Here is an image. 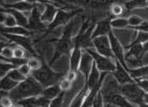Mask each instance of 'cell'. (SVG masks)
Returning <instances> with one entry per match:
<instances>
[{
  "mask_svg": "<svg viewBox=\"0 0 148 107\" xmlns=\"http://www.w3.org/2000/svg\"><path fill=\"white\" fill-rule=\"evenodd\" d=\"M110 10H111V13L113 14V16H122V15L124 14V12H125V8H124L121 4L116 3L112 4Z\"/></svg>",
  "mask_w": 148,
  "mask_h": 107,
  "instance_id": "cell-32",
  "label": "cell"
},
{
  "mask_svg": "<svg viewBox=\"0 0 148 107\" xmlns=\"http://www.w3.org/2000/svg\"><path fill=\"white\" fill-rule=\"evenodd\" d=\"M1 33L2 34H10V35H23V36H29L32 35V32L26 28L21 27V26H15L11 28H6V27H2L1 28Z\"/></svg>",
  "mask_w": 148,
  "mask_h": 107,
  "instance_id": "cell-20",
  "label": "cell"
},
{
  "mask_svg": "<svg viewBox=\"0 0 148 107\" xmlns=\"http://www.w3.org/2000/svg\"><path fill=\"white\" fill-rule=\"evenodd\" d=\"M68 80H69L71 82H73L75 79H76V73L75 72H72V71H69L68 73V74L65 76Z\"/></svg>",
  "mask_w": 148,
  "mask_h": 107,
  "instance_id": "cell-45",
  "label": "cell"
},
{
  "mask_svg": "<svg viewBox=\"0 0 148 107\" xmlns=\"http://www.w3.org/2000/svg\"><path fill=\"white\" fill-rule=\"evenodd\" d=\"M147 2L146 1H130L127 3H125L124 4L126 5V9L127 10V11L132 10L134 8H139V7H143L147 5Z\"/></svg>",
  "mask_w": 148,
  "mask_h": 107,
  "instance_id": "cell-31",
  "label": "cell"
},
{
  "mask_svg": "<svg viewBox=\"0 0 148 107\" xmlns=\"http://www.w3.org/2000/svg\"><path fill=\"white\" fill-rule=\"evenodd\" d=\"M101 74H100V71L97 68L95 62H94L92 70H91V72L89 74V76H88V78L87 80V82H86L89 91L93 90L94 88H95L97 87V85L99 84L100 80H101Z\"/></svg>",
  "mask_w": 148,
  "mask_h": 107,
  "instance_id": "cell-17",
  "label": "cell"
},
{
  "mask_svg": "<svg viewBox=\"0 0 148 107\" xmlns=\"http://www.w3.org/2000/svg\"><path fill=\"white\" fill-rule=\"evenodd\" d=\"M134 29H138L140 31H143V32H147L148 33V22H143L140 26L134 28Z\"/></svg>",
  "mask_w": 148,
  "mask_h": 107,
  "instance_id": "cell-44",
  "label": "cell"
},
{
  "mask_svg": "<svg viewBox=\"0 0 148 107\" xmlns=\"http://www.w3.org/2000/svg\"><path fill=\"white\" fill-rule=\"evenodd\" d=\"M115 62H116V69L113 73V74L114 76V79L117 80V82L121 86L129 83H134L135 80L132 78L129 72L118 61L115 60Z\"/></svg>",
  "mask_w": 148,
  "mask_h": 107,
  "instance_id": "cell-11",
  "label": "cell"
},
{
  "mask_svg": "<svg viewBox=\"0 0 148 107\" xmlns=\"http://www.w3.org/2000/svg\"><path fill=\"white\" fill-rule=\"evenodd\" d=\"M59 86H60V88L62 92H67L69 91L70 88H71V86H72V82L68 80L66 77H64L60 82H59Z\"/></svg>",
  "mask_w": 148,
  "mask_h": 107,
  "instance_id": "cell-37",
  "label": "cell"
},
{
  "mask_svg": "<svg viewBox=\"0 0 148 107\" xmlns=\"http://www.w3.org/2000/svg\"><path fill=\"white\" fill-rule=\"evenodd\" d=\"M92 42L97 52L101 55L108 57V58H111V59L115 58L111 48V44H110L108 35H104V36L95 38Z\"/></svg>",
  "mask_w": 148,
  "mask_h": 107,
  "instance_id": "cell-8",
  "label": "cell"
},
{
  "mask_svg": "<svg viewBox=\"0 0 148 107\" xmlns=\"http://www.w3.org/2000/svg\"><path fill=\"white\" fill-rule=\"evenodd\" d=\"M28 65L29 66V67H30V69L32 71H36V70H38V69H40L42 67V62L41 61H39L37 58L32 57V58L29 59Z\"/></svg>",
  "mask_w": 148,
  "mask_h": 107,
  "instance_id": "cell-34",
  "label": "cell"
},
{
  "mask_svg": "<svg viewBox=\"0 0 148 107\" xmlns=\"http://www.w3.org/2000/svg\"><path fill=\"white\" fill-rule=\"evenodd\" d=\"M108 37H109V41H110V44H111V48H112V51H113L114 55L115 57V60L118 61L127 71H129V68H128V67L127 65L126 57H125V55H124V49H123V47L121 46L120 41L114 35L113 31H111L108 34Z\"/></svg>",
  "mask_w": 148,
  "mask_h": 107,
  "instance_id": "cell-7",
  "label": "cell"
},
{
  "mask_svg": "<svg viewBox=\"0 0 148 107\" xmlns=\"http://www.w3.org/2000/svg\"><path fill=\"white\" fill-rule=\"evenodd\" d=\"M73 21H70V22L66 26V28L63 30L62 36L57 41L56 51L55 54L49 62V64H53L55 61H56L59 57H61L63 55H69L71 50L75 48V42L72 40V30H73Z\"/></svg>",
  "mask_w": 148,
  "mask_h": 107,
  "instance_id": "cell-3",
  "label": "cell"
},
{
  "mask_svg": "<svg viewBox=\"0 0 148 107\" xmlns=\"http://www.w3.org/2000/svg\"><path fill=\"white\" fill-rule=\"evenodd\" d=\"M18 84H19L18 82L15 81L14 80H12L11 78L6 75L3 78H1V84H0L1 91L10 93V91L15 89L18 86Z\"/></svg>",
  "mask_w": 148,
  "mask_h": 107,
  "instance_id": "cell-25",
  "label": "cell"
},
{
  "mask_svg": "<svg viewBox=\"0 0 148 107\" xmlns=\"http://www.w3.org/2000/svg\"><path fill=\"white\" fill-rule=\"evenodd\" d=\"M78 12H79L78 10L69 12V11H66L63 10H59L55 19H54V21L47 26V31L50 32V31L54 30L56 28H57L58 26L64 25V24L68 23L69 21H71L72 17L75 15H76Z\"/></svg>",
  "mask_w": 148,
  "mask_h": 107,
  "instance_id": "cell-9",
  "label": "cell"
},
{
  "mask_svg": "<svg viewBox=\"0 0 148 107\" xmlns=\"http://www.w3.org/2000/svg\"><path fill=\"white\" fill-rule=\"evenodd\" d=\"M1 10L2 11H4L6 13H9L10 15H12L15 17V19H16L18 26H21V27H23V28L28 29V26H29V18L23 13H22L19 10H14V9H6L5 10H3L2 9Z\"/></svg>",
  "mask_w": 148,
  "mask_h": 107,
  "instance_id": "cell-18",
  "label": "cell"
},
{
  "mask_svg": "<svg viewBox=\"0 0 148 107\" xmlns=\"http://www.w3.org/2000/svg\"><path fill=\"white\" fill-rule=\"evenodd\" d=\"M142 22H143V20L138 16H132L128 18V23L130 26H132L133 29L140 26Z\"/></svg>",
  "mask_w": 148,
  "mask_h": 107,
  "instance_id": "cell-36",
  "label": "cell"
},
{
  "mask_svg": "<svg viewBox=\"0 0 148 107\" xmlns=\"http://www.w3.org/2000/svg\"><path fill=\"white\" fill-rule=\"evenodd\" d=\"M88 93H89V89L86 84L84 86V87L79 92V93L74 98V100H72L69 107H82L85 99L87 98V96L88 94Z\"/></svg>",
  "mask_w": 148,
  "mask_h": 107,
  "instance_id": "cell-22",
  "label": "cell"
},
{
  "mask_svg": "<svg viewBox=\"0 0 148 107\" xmlns=\"http://www.w3.org/2000/svg\"><path fill=\"white\" fill-rule=\"evenodd\" d=\"M6 39H8L10 42L16 43L19 47H22L30 54L36 55V51L32 47V42L30 39L27 36H23V35H10V34H2Z\"/></svg>",
  "mask_w": 148,
  "mask_h": 107,
  "instance_id": "cell-10",
  "label": "cell"
},
{
  "mask_svg": "<svg viewBox=\"0 0 148 107\" xmlns=\"http://www.w3.org/2000/svg\"><path fill=\"white\" fill-rule=\"evenodd\" d=\"M82 48L79 47H75L70 55V61H69L70 70L69 71L76 73V71L79 69V66H80L81 60H82Z\"/></svg>",
  "mask_w": 148,
  "mask_h": 107,
  "instance_id": "cell-16",
  "label": "cell"
},
{
  "mask_svg": "<svg viewBox=\"0 0 148 107\" xmlns=\"http://www.w3.org/2000/svg\"><path fill=\"white\" fill-rule=\"evenodd\" d=\"M143 48H144V52H145V53L148 52V42L143 44Z\"/></svg>",
  "mask_w": 148,
  "mask_h": 107,
  "instance_id": "cell-46",
  "label": "cell"
},
{
  "mask_svg": "<svg viewBox=\"0 0 148 107\" xmlns=\"http://www.w3.org/2000/svg\"><path fill=\"white\" fill-rule=\"evenodd\" d=\"M121 93L130 102L140 106L143 105L145 92L137 85V83H129L121 87Z\"/></svg>",
  "mask_w": 148,
  "mask_h": 107,
  "instance_id": "cell-4",
  "label": "cell"
},
{
  "mask_svg": "<svg viewBox=\"0 0 148 107\" xmlns=\"http://www.w3.org/2000/svg\"><path fill=\"white\" fill-rule=\"evenodd\" d=\"M148 42V33L147 32H143V31H140L138 33V35H137V38L136 40L133 42V43H140V44H142V43H146Z\"/></svg>",
  "mask_w": 148,
  "mask_h": 107,
  "instance_id": "cell-38",
  "label": "cell"
},
{
  "mask_svg": "<svg viewBox=\"0 0 148 107\" xmlns=\"http://www.w3.org/2000/svg\"><path fill=\"white\" fill-rule=\"evenodd\" d=\"M108 73H102V74H101V80H100L99 84L97 85V87H96L95 88H94L93 90L89 91V93H88L87 98L85 99V100H84V102H83L82 107H92V106H93V102H94V100H95V96L97 95V93L100 92V90H101V86H102V84H103V82H104V80H105V78L108 76Z\"/></svg>",
  "mask_w": 148,
  "mask_h": 107,
  "instance_id": "cell-15",
  "label": "cell"
},
{
  "mask_svg": "<svg viewBox=\"0 0 148 107\" xmlns=\"http://www.w3.org/2000/svg\"><path fill=\"white\" fill-rule=\"evenodd\" d=\"M14 57L19 58V59L25 58V49L19 46L15 47L14 48Z\"/></svg>",
  "mask_w": 148,
  "mask_h": 107,
  "instance_id": "cell-41",
  "label": "cell"
},
{
  "mask_svg": "<svg viewBox=\"0 0 148 107\" xmlns=\"http://www.w3.org/2000/svg\"><path fill=\"white\" fill-rule=\"evenodd\" d=\"M139 107H148V105L147 104H146V103H144L143 105H141L140 106H139Z\"/></svg>",
  "mask_w": 148,
  "mask_h": 107,
  "instance_id": "cell-48",
  "label": "cell"
},
{
  "mask_svg": "<svg viewBox=\"0 0 148 107\" xmlns=\"http://www.w3.org/2000/svg\"><path fill=\"white\" fill-rule=\"evenodd\" d=\"M12 100L9 97V95H5V96H2L1 97V106L2 107H10L12 106Z\"/></svg>",
  "mask_w": 148,
  "mask_h": 107,
  "instance_id": "cell-43",
  "label": "cell"
},
{
  "mask_svg": "<svg viewBox=\"0 0 148 107\" xmlns=\"http://www.w3.org/2000/svg\"><path fill=\"white\" fill-rule=\"evenodd\" d=\"M128 25H129L128 19H126L123 17L114 18L111 20V26L114 29H123V28L127 27Z\"/></svg>",
  "mask_w": 148,
  "mask_h": 107,
  "instance_id": "cell-28",
  "label": "cell"
},
{
  "mask_svg": "<svg viewBox=\"0 0 148 107\" xmlns=\"http://www.w3.org/2000/svg\"><path fill=\"white\" fill-rule=\"evenodd\" d=\"M17 69H18L19 72H20L24 77H26V78H28L29 76L31 75L32 70L30 69V67H29V66L28 65V63H27V64H24V65H22V66L19 67Z\"/></svg>",
  "mask_w": 148,
  "mask_h": 107,
  "instance_id": "cell-40",
  "label": "cell"
},
{
  "mask_svg": "<svg viewBox=\"0 0 148 107\" xmlns=\"http://www.w3.org/2000/svg\"><path fill=\"white\" fill-rule=\"evenodd\" d=\"M62 92V91L61 90L59 84H56V85H54V86L43 88V91L42 93V96H43V97L52 100L56 99L58 95H60V93Z\"/></svg>",
  "mask_w": 148,
  "mask_h": 107,
  "instance_id": "cell-24",
  "label": "cell"
},
{
  "mask_svg": "<svg viewBox=\"0 0 148 107\" xmlns=\"http://www.w3.org/2000/svg\"><path fill=\"white\" fill-rule=\"evenodd\" d=\"M144 102L148 105V93H145V97H144Z\"/></svg>",
  "mask_w": 148,
  "mask_h": 107,
  "instance_id": "cell-47",
  "label": "cell"
},
{
  "mask_svg": "<svg viewBox=\"0 0 148 107\" xmlns=\"http://www.w3.org/2000/svg\"><path fill=\"white\" fill-rule=\"evenodd\" d=\"M121 85L117 82L115 79L108 77L106 80H104L101 88V93L103 97L104 104L107 105L106 107L110 106V100L115 94L121 93Z\"/></svg>",
  "mask_w": 148,
  "mask_h": 107,
  "instance_id": "cell-6",
  "label": "cell"
},
{
  "mask_svg": "<svg viewBox=\"0 0 148 107\" xmlns=\"http://www.w3.org/2000/svg\"><path fill=\"white\" fill-rule=\"evenodd\" d=\"M15 68H16V67L14 65L2 61V62H1V78H3L4 76H6L11 70H13Z\"/></svg>",
  "mask_w": 148,
  "mask_h": 107,
  "instance_id": "cell-30",
  "label": "cell"
},
{
  "mask_svg": "<svg viewBox=\"0 0 148 107\" xmlns=\"http://www.w3.org/2000/svg\"><path fill=\"white\" fill-rule=\"evenodd\" d=\"M57 12H58V10L54 5H52L50 3H48L45 6V10H44V11L42 12V14L41 16L42 22L43 23H49V24H50L54 21V19H55Z\"/></svg>",
  "mask_w": 148,
  "mask_h": 107,
  "instance_id": "cell-19",
  "label": "cell"
},
{
  "mask_svg": "<svg viewBox=\"0 0 148 107\" xmlns=\"http://www.w3.org/2000/svg\"><path fill=\"white\" fill-rule=\"evenodd\" d=\"M43 87L31 75L25 80L20 82L18 86L9 93V97L13 102L17 103L21 100L42 95Z\"/></svg>",
  "mask_w": 148,
  "mask_h": 107,
  "instance_id": "cell-1",
  "label": "cell"
},
{
  "mask_svg": "<svg viewBox=\"0 0 148 107\" xmlns=\"http://www.w3.org/2000/svg\"><path fill=\"white\" fill-rule=\"evenodd\" d=\"M111 21L110 20H102L99 22L95 29L93 32L92 35V40L95 38L100 37V36H104V35H108V34L112 31L111 29Z\"/></svg>",
  "mask_w": 148,
  "mask_h": 107,
  "instance_id": "cell-14",
  "label": "cell"
},
{
  "mask_svg": "<svg viewBox=\"0 0 148 107\" xmlns=\"http://www.w3.org/2000/svg\"><path fill=\"white\" fill-rule=\"evenodd\" d=\"M42 66L40 69L32 71L31 76L38 81L43 88L59 84V82L66 76L62 73H56L53 71L42 59Z\"/></svg>",
  "mask_w": 148,
  "mask_h": 107,
  "instance_id": "cell-2",
  "label": "cell"
},
{
  "mask_svg": "<svg viewBox=\"0 0 148 107\" xmlns=\"http://www.w3.org/2000/svg\"><path fill=\"white\" fill-rule=\"evenodd\" d=\"M92 107H104V100H103V97L101 95V90L95 96Z\"/></svg>",
  "mask_w": 148,
  "mask_h": 107,
  "instance_id": "cell-39",
  "label": "cell"
},
{
  "mask_svg": "<svg viewBox=\"0 0 148 107\" xmlns=\"http://www.w3.org/2000/svg\"><path fill=\"white\" fill-rule=\"evenodd\" d=\"M41 16L42 14L38 10L37 7L35 6L29 17V26H28L29 30H34V31L47 30L45 24L42 22Z\"/></svg>",
  "mask_w": 148,
  "mask_h": 107,
  "instance_id": "cell-12",
  "label": "cell"
},
{
  "mask_svg": "<svg viewBox=\"0 0 148 107\" xmlns=\"http://www.w3.org/2000/svg\"><path fill=\"white\" fill-rule=\"evenodd\" d=\"M129 74L134 80H139L140 78L148 77V66L140 67L138 68H131L129 69Z\"/></svg>",
  "mask_w": 148,
  "mask_h": 107,
  "instance_id": "cell-27",
  "label": "cell"
},
{
  "mask_svg": "<svg viewBox=\"0 0 148 107\" xmlns=\"http://www.w3.org/2000/svg\"><path fill=\"white\" fill-rule=\"evenodd\" d=\"M6 13V12H5ZM3 24L4 25V27L6 28H11V27H15V26H17V22L15 19V17L9 14V13H6V16H5V19L3 22Z\"/></svg>",
  "mask_w": 148,
  "mask_h": 107,
  "instance_id": "cell-33",
  "label": "cell"
},
{
  "mask_svg": "<svg viewBox=\"0 0 148 107\" xmlns=\"http://www.w3.org/2000/svg\"><path fill=\"white\" fill-rule=\"evenodd\" d=\"M114 105L119 107H134L121 93L115 94L110 100V105Z\"/></svg>",
  "mask_w": 148,
  "mask_h": 107,
  "instance_id": "cell-26",
  "label": "cell"
},
{
  "mask_svg": "<svg viewBox=\"0 0 148 107\" xmlns=\"http://www.w3.org/2000/svg\"><path fill=\"white\" fill-rule=\"evenodd\" d=\"M94 62H95L94 58L86 50H84L82 52V60H81V63H80L78 70L85 76L86 80H88V78L89 76V74L92 70Z\"/></svg>",
  "mask_w": 148,
  "mask_h": 107,
  "instance_id": "cell-13",
  "label": "cell"
},
{
  "mask_svg": "<svg viewBox=\"0 0 148 107\" xmlns=\"http://www.w3.org/2000/svg\"><path fill=\"white\" fill-rule=\"evenodd\" d=\"M145 54L143 45L140 43H132L129 47V50L127 54L126 59L134 58V59H142L143 55Z\"/></svg>",
  "mask_w": 148,
  "mask_h": 107,
  "instance_id": "cell-21",
  "label": "cell"
},
{
  "mask_svg": "<svg viewBox=\"0 0 148 107\" xmlns=\"http://www.w3.org/2000/svg\"><path fill=\"white\" fill-rule=\"evenodd\" d=\"M6 9H14L19 11H32L34 9L35 5L29 2H25V1H20L16 3H13L10 4H6L5 5Z\"/></svg>",
  "mask_w": 148,
  "mask_h": 107,
  "instance_id": "cell-23",
  "label": "cell"
},
{
  "mask_svg": "<svg viewBox=\"0 0 148 107\" xmlns=\"http://www.w3.org/2000/svg\"><path fill=\"white\" fill-rule=\"evenodd\" d=\"M135 82L137 83V85L144 91L147 92V93H148V79H143V80H134Z\"/></svg>",
  "mask_w": 148,
  "mask_h": 107,
  "instance_id": "cell-42",
  "label": "cell"
},
{
  "mask_svg": "<svg viewBox=\"0 0 148 107\" xmlns=\"http://www.w3.org/2000/svg\"><path fill=\"white\" fill-rule=\"evenodd\" d=\"M146 79H148V77H147V78H146Z\"/></svg>",
  "mask_w": 148,
  "mask_h": 107,
  "instance_id": "cell-50",
  "label": "cell"
},
{
  "mask_svg": "<svg viewBox=\"0 0 148 107\" xmlns=\"http://www.w3.org/2000/svg\"><path fill=\"white\" fill-rule=\"evenodd\" d=\"M85 50L94 58L99 71L102 73H114L116 69V62L111 58H108L101 55L98 52L94 51L92 48H85Z\"/></svg>",
  "mask_w": 148,
  "mask_h": 107,
  "instance_id": "cell-5",
  "label": "cell"
},
{
  "mask_svg": "<svg viewBox=\"0 0 148 107\" xmlns=\"http://www.w3.org/2000/svg\"><path fill=\"white\" fill-rule=\"evenodd\" d=\"M7 76H9L10 78H11L12 80H14L15 81H16V82H18V83H20V82H22V81H23V80H25L27 79L26 77H24V76L19 72V70H18L17 68H15V69L11 70V71L7 74Z\"/></svg>",
  "mask_w": 148,
  "mask_h": 107,
  "instance_id": "cell-29",
  "label": "cell"
},
{
  "mask_svg": "<svg viewBox=\"0 0 148 107\" xmlns=\"http://www.w3.org/2000/svg\"><path fill=\"white\" fill-rule=\"evenodd\" d=\"M10 107H18V106H16V105H12Z\"/></svg>",
  "mask_w": 148,
  "mask_h": 107,
  "instance_id": "cell-49",
  "label": "cell"
},
{
  "mask_svg": "<svg viewBox=\"0 0 148 107\" xmlns=\"http://www.w3.org/2000/svg\"><path fill=\"white\" fill-rule=\"evenodd\" d=\"M64 98V92H62L60 95H58L56 99L52 100L50 102L49 107H62Z\"/></svg>",
  "mask_w": 148,
  "mask_h": 107,
  "instance_id": "cell-35",
  "label": "cell"
}]
</instances>
